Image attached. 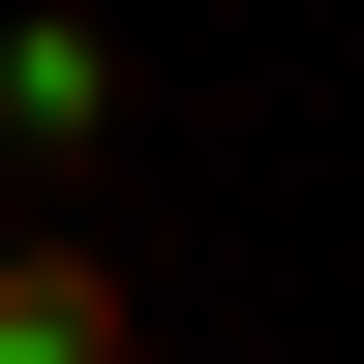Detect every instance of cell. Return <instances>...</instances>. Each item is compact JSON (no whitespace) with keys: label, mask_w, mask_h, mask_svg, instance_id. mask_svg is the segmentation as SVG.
Returning <instances> with one entry per match:
<instances>
[{"label":"cell","mask_w":364,"mask_h":364,"mask_svg":"<svg viewBox=\"0 0 364 364\" xmlns=\"http://www.w3.org/2000/svg\"><path fill=\"white\" fill-rule=\"evenodd\" d=\"M91 122H122V31H0V152L61 182V152H91Z\"/></svg>","instance_id":"6da1fadb"},{"label":"cell","mask_w":364,"mask_h":364,"mask_svg":"<svg viewBox=\"0 0 364 364\" xmlns=\"http://www.w3.org/2000/svg\"><path fill=\"white\" fill-rule=\"evenodd\" d=\"M122 334V243H0V364H91Z\"/></svg>","instance_id":"7a4b0ae2"}]
</instances>
